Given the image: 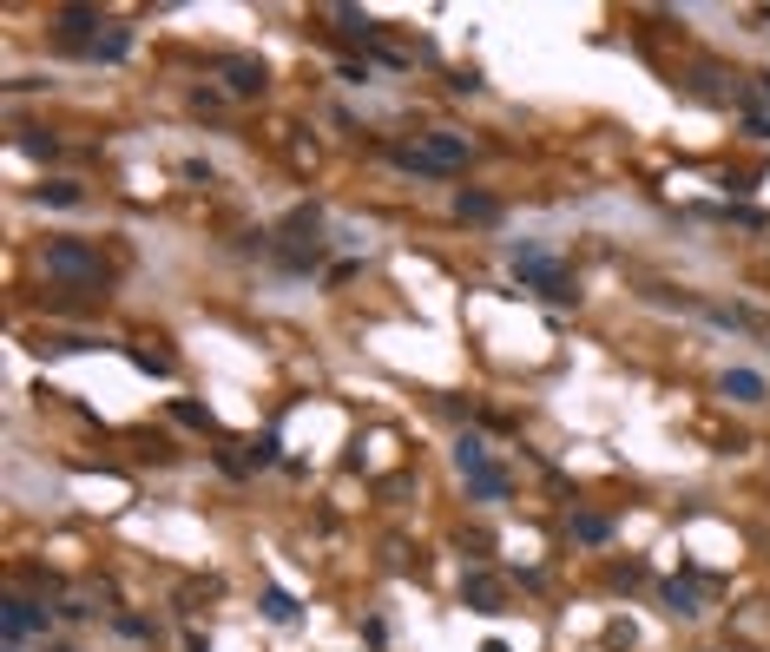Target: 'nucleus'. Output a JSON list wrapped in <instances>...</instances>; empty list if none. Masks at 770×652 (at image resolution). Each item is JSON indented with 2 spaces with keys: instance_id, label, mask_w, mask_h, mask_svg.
Masks as SVG:
<instances>
[{
  "instance_id": "13",
  "label": "nucleus",
  "mask_w": 770,
  "mask_h": 652,
  "mask_svg": "<svg viewBox=\"0 0 770 652\" xmlns=\"http://www.w3.org/2000/svg\"><path fill=\"white\" fill-rule=\"evenodd\" d=\"M455 468H461V475H481V468H494V462H488V442H481V435H461V442H455Z\"/></svg>"
},
{
  "instance_id": "10",
  "label": "nucleus",
  "mask_w": 770,
  "mask_h": 652,
  "mask_svg": "<svg viewBox=\"0 0 770 652\" xmlns=\"http://www.w3.org/2000/svg\"><path fill=\"white\" fill-rule=\"evenodd\" d=\"M468 494L481 501V508H494V501H507L514 488H507V475H501V468H481V475H468Z\"/></svg>"
},
{
  "instance_id": "6",
  "label": "nucleus",
  "mask_w": 770,
  "mask_h": 652,
  "mask_svg": "<svg viewBox=\"0 0 770 652\" xmlns=\"http://www.w3.org/2000/svg\"><path fill=\"white\" fill-rule=\"evenodd\" d=\"M461 600H468L474 613H507V587L494 580V573H481V567L461 580Z\"/></svg>"
},
{
  "instance_id": "4",
  "label": "nucleus",
  "mask_w": 770,
  "mask_h": 652,
  "mask_svg": "<svg viewBox=\"0 0 770 652\" xmlns=\"http://www.w3.org/2000/svg\"><path fill=\"white\" fill-rule=\"evenodd\" d=\"M0 626H7V646H20V639H33V633H47V626H53V606L27 600V593H7V606H0Z\"/></svg>"
},
{
  "instance_id": "7",
  "label": "nucleus",
  "mask_w": 770,
  "mask_h": 652,
  "mask_svg": "<svg viewBox=\"0 0 770 652\" xmlns=\"http://www.w3.org/2000/svg\"><path fill=\"white\" fill-rule=\"evenodd\" d=\"M718 389H724V396H731V402H738V409H757V402L770 396V389H764V376H757V369H724V382H718Z\"/></svg>"
},
{
  "instance_id": "5",
  "label": "nucleus",
  "mask_w": 770,
  "mask_h": 652,
  "mask_svg": "<svg viewBox=\"0 0 770 652\" xmlns=\"http://www.w3.org/2000/svg\"><path fill=\"white\" fill-rule=\"evenodd\" d=\"M218 73H224V86H231V99H264V86H270L264 60H251V53H231V60H218Z\"/></svg>"
},
{
  "instance_id": "9",
  "label": "nucleus",
  "mask_w": 770,
  "mask_h": 652,
  "mask_svg": "<svg viewBox=\"0 0 770 652\" xmlns=\"http://www.w3.org/2000/svg\"><path fill=\"white\" fill-rule=\"evenodd\" d=\"M455 218L494 224V218H501V198H488V191H455Z\"/></svg>"
},
{
  "instance_id": "8",
  "label": "nucleus",
  "mask_w": 770,
  "mask_h": 652,
  "mask_svg": "<svg viewBox=\"0 0 770 652\" xmlns=\"http://www.w3.org/2000/svg\"><path fill=\"white\" fill-rule=\"evenodd\" d=\"M659 600H665V613H672V620H698V613H705V606H698V587H692V580H665Z\"/></svg>"
},
{
  "instance_id": "3",
  "label": "nucleus",
  "mask_w": 770,
  "mask_h": 652,
  "mask_svg": "<svg viewBox=\"0 0 770 652\" xmlns=\"http://www.w3.org/2000/svg\"><path fill=\"white\" fill-rule=\"evenodd\" d=\"M40 271L66 277V284H79V290H93L99 284V251H93V244H79V238H53L47 251H40Z\"/></svg>"
},
{
  "instance_id": "19",
  "label": "nucleus",
  "mask_w": 770,
  "mask_h": 652,
  "mask_svg": "<svg viewBox=\"0 0 770 652\" xmlns=\"http://www.w3.org/2000/svg\"><path fill=\"white\" fill-rule=\"evenodd\" d=\"M139 369H152V376H172V356H158V350H126Z\"/></svg>"
},
{
  "instance_id": "22",
  "label": "nucleus",
  "mask_w": 770,
  "mask_h": 652,
  "mask_svg": "<svg viewBox=\"0 0 770 652\" xmlns=\"http://www.w3.org/2000/svg\"><path fill=\"white\" fill-rule=\"evenodd\" d=\"M119 633H132V639H152V620H132V613H119Z\"/></svg>"
},
{
  "instance_id": "16",
  "label": "nucleus",
  "mask_w": 770,
  "mask_h": 652,
  "mask_svg": "<svg viewBox=\"0 0 770 652\" xmlns=\"http://www.w3.org/2000/svg\"><path fill=\"white\" fill-rule=\"evenodd\" d=\"M172 415L185 422V429H205L211 435V409H205V402H172Z\"/></svg>"
},
{
  "instance_id": "2",
  "label": "nucleus",
  "mask_w": 770,
  "mask_h": 652,
  "mask_svg": "<svg viewBox=\"0 0 770 652\" xmlns=\"http://www.w3.org/2000/svg\"><path fill=\"white\" fill-rule=\"evenodd\" d=\"M514 271H520V284L540 290L547 303H580V284H573V277L560 271V257L540 251V244H514Z\"/></svg>"
},
{
  "instance_id": "15",
  "label": "nucleus",
  "mask_w": 770,
  "mask_h": 652,
  "mask_svg": "<svg viewBox=\"0 0 770 652\" xmlns=\"http://www.w3.org/2000/svg\"><path fill=\"white\" fill-rule=\"evenodd\" d=\"M40 205H86V191L73 178H53V185H40Z\"/></svg>"
},
{
  "instance_id": "11",
  "label": "nucleus",
  "mask_w": 770,
  "mask_h": 652,
  "mask_svg": "<svg viewBox=\"0 0 770 652\" xmlns=\"http://www.w3.org/2000/svg\"><path fill=\"white\" fill-rule=\"evenodd\" d=\"M86 53H93V60H126V53H132V27L93 33V40H86Z\"/></svg>"
},
{
  "instance_id": "24",
  "label": "nucleus",
  "mask_w": 770,
  "mask_h": 652,
  "mask_svg": "<svg viewBox=\"0 0 770 652\" xmlns=\"http://www.w3.org/2000/svg\"><path fill=\"white\" fill-rule=\"evenodd\" d=\"M60 652H66V646H60Z\"/></svg>"
},
{
  "instance_id": "14",
  "label": "nucleus",
  "mask_w": 770,
  "mask_h": 652,
  "mask_svg": "<svg viewBox=\"0 0 770 652\" xmlns=\"http://www.w3.org/2000/svg\"><path fill=\"white\" fill-rule=\"evenodd\" d=\"M257 606H264V620H277V626H297V600H290L283 587H264V600H257Z\"/></svg>"
},
{
  "instance_id": "18",
  "label": "nucleus",
  "mask_w": 770,
  "mask_h": 652,
  "mask_svg": "<svg viewBox=\"0 0 770 652\" xmlns=\"http://www.w3.org/2000/svg\"><path fill=\"white\" fill-rule=\"evenodd\" d=\"M744 112V139H770V112L764 106H738Z\"/></svg>"
},
{
  "instance_id": "17",
  "label": "nucleus",
  "mask_w": 770,
  "mask_h": 652,
  "mask_svg": "<svg viewBox=\"0 0 770 652\" xmlns=\"http://www.w3.org/2000/svg\"><path fill=\"white\" fill-rule=\"evenodd\" d=\"M277 448H283L277 435H257V442L244 448V462H251V468H270V462H277Z\"/></svg>"
},
{
  "instance_id": "21",
  "label": "nucleus",
  "mask_w": 770,
  "mask_h": 652,
  "mask_svg": "<svg viewBox=\"0 0 770 652\" xmlns=\"http://www.w3.org/2000/svg\"><path fill=\"white\" fill-rule=\"evenodd\" d=\"M185 178H191V185H218V172H211L205 159H185Z\"/></svg>"
},
{
  "instance_id": "12",
  "label": "nucleus",
  "mask_w": 770,
  "mask_h": 652,
  "mask_svg": "<svg viewBox=\"0 0 770 652\" xmlns=\"http://www.w3.org/2000/svg\"><path fill=\"white\" fill-rule=\"evenodd\" d=\"M573 541H580V547H606V541H613V521H606V514H573Z\"/></svg>"
},
{
  "instance_id": "23",
  "label": "nucleus",
  "mask_w": 770,
  "mask_h": 652,
  "mask_svg": "<svg viewBox=\"0 0 770 652\" xmlns=\"http://www.w3.org/2000/svg\"><path fill=\"white\" fill-rule=\"evenodd\" d=\"M481 652H507V646H501V639H488V646H481Z\"/></svg>"
},
{
  "instance_id": "1",
  "label": "nucleus",
  "mask_w": 770,
  "mask_h": 652,
  "mask_svg": "<svg viewBox=\"0 0 770 652\" xmlns=\"http://www.w3.org/2000/svg\"><path fill=\"white\" fill-rule=\"evenodd\" d=\"M468 159H474L468 132H448V126H435V132H415L409 145H395V165H402V172H428V178H448V172H461Z\"/></svg>"
},
{
  "instance_id": "20",
  "label": "nucleus",
  "mask_w": 770,
  "mask_h": 652,
  "mask_svg": "<svg viewBox=\"0 0 770 652\" xmlns=\"http://www.w3.org/2000/svg\"><path fill=\"white\" fill-rule=\"evenodd\" d=\"M20 152H40V159H53V152H60V145H53V139H40V132H27V126H20Z\"/></svg>"
}]
</instances>
